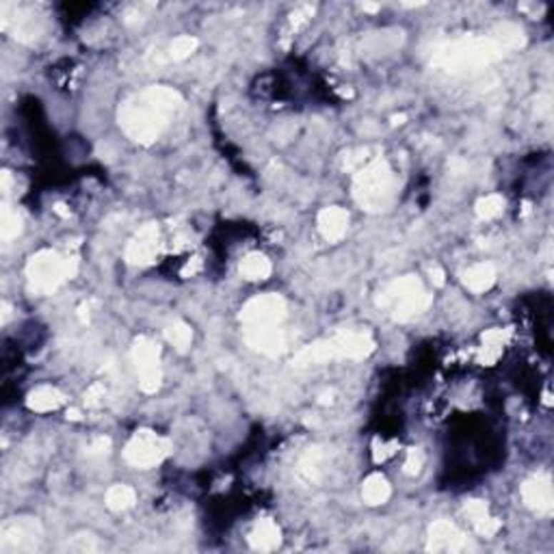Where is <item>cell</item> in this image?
<instances>
[{
  "label": "cell",
  "instance_id": "12",
  "mask_svg": "<svg viewBox=\"0 0 554 554\" xmlns=\"http://www.w3.org/2000/svg\"><path fill=\"white\" fill-rule=\"evenodd\" d=\"M251 541L260 550H273L277 543H280V530H277V526L273 522H262L256 528V533L251 535Z\"/></svg>",
  "mask_w": 554,
  "mask_h": 554
},
{
  "label": "cell",
  "instance_id": "13",
  "mask_svg": "<svg viewBox=\"0 0 554 554\" xmlns=\"http://www.w3.org/2000/svg\"><path fill=\"white\" fill-rule=\"evenodd\" d=\"M59 403H61V394L56 390H52V388H39L37 392L31 394V401H29V405L33 409H39V411L54 409Z\"/></svg>",
  "mask_w": 554,
  "mask_h": 554
},
{
  "label": "cell",
  "instance_id": "16",
  "mask_svg": "<svg viewBox=\"0 0 554 554\" xmlns=\"http://www.w3.org/2000/svg\"><path fill=\"white\" fill-rule=\"evenodd\" d=\"M500 211H503V199L496 197V195L485 197V199L478 203V213H480L483 217H496V215H500Z\"/></svg>",
  "mask_w": 554,
  "mask_h": 554
},
{
  "label": "cell",
  "instance_id": "7",
  "mask_svg": "<svg viewBox=\"0 0 554 554\" xmlns=\"http://www.w3.org/2000/svg\"><path fill=\"white\" fill-rule=\"evenodd\" d=\"M524 498L530 507L539 509V511H548L552 507V490L550 483L541 480V478H533L526 483L524 488Z\"/></svg>",
  "mask_w": 554,
  "mask_h": 554
},
{
  "label": "cell",
  "instance_id": "2",
  "mask_svg": "<svg viewBox=\"0 0 554 554\" xmlns=\"http://www.w3.org/2000/svg\"><path fill=\"white\" fill-rule=\"evenodd\" d=\"M388 182H390V176H388V169L381 161L366 167L360 176V182H358V193H360L362 203L364 201L366 203H379L383 199V195L388 193Z\"/></svg>",
  "mask_w": 554,
  "mask_h": 554
},
{
  "label": "cell",
  "instance_id": "1",
  "mask_svg": "<svg viewBox=\"0 0 554 554\" xmlns=\"http://www.w3.org/2000/svg\"><path fill=\"white\" fill-rule=\"evenodd\" d=\"M65 264L63 260H59L54 253H41L37 258H33L31 266H29V275L33 286L41 288V291H50L54 288L65 275Z\"/></svg>",
  "mask_w": 554,
  "mask_h": 554
},
{
  "label": "cell",
  "instance_id": "10",
  "mask_svg": "<svg viewBox=\"0 0 554 554\" xmlns=\"http://www.w3.org/2000/svg\"><path fill=\"white\" fill-rule=\"evenodd\" d=\"M492 282H494V271H492L490 264L472 266V268L465 273V284H468V288H472V291H476V293H478V291H485V288H490Z\"/></svg>",
  "mask_w": 554,
  "mask_h": 554
},
{
  "label": "cell",
  "instance_id": "3",
  "mask_svg": "<svg viewBox=\"0 0 554 554\" xmlns=\"http://www.w3.org/2000/svg\"><path fill=\"white\" fill-rule=\"evenodd\" d=\"M282 312H284L282 299L262 297V299H256V301L249 303V308L245 312V318L251 321L256 329H271L273 323L280 321Z\"/></svg>",
  "mask_w": 554,
  "mask_h": 554
},
{
  "label": "cell",
  "instance_id": "6",
  "mask_svg": "<svg viewBox=\"0 0 554 554\" xmlns=\"http://www.w3.org/2000/svg\"><path fill=\"white\" fill-rule=\"evenodd\" d=\"M3 543L5 545H11V548H18V550H24L29 545L35 543V535H37V526L33 522H16V524H7L5 530H3Z\"/></svg>",
  "mask_w": 554,
  "mask_h": 554
},
{
  "label": "cell",
  "instance_id": "14",
  "mask_svg": "<svg viewBox=\"0 0 554 554\" xmlns=\"http://www.w3.org/2000/svg\"><path fill=\"white\" fill-rule=\"evenodd\" d=\"M268 271H271V264L262 256H249L241 264V273L247 277V280H262L264 275H268Z\"/></svg>",
  "mask_w": 554,
  "mask_h": 554
},
{
  "label": "cell",
  "instance_id": "15",
  "mask_svg": "<svg viewBox=\"0 0 554 554\" xmlns=\"http://www.w3.org/2000/svg\"><path fill=\"white\" fill-rule=\"evenodd\" d=\"M109 507L115 509V511H121V509H128L134 505V492L130 488H126V485H117V488H113L109 492Z\"/></svg>",
  "mask_w": 554,
  "mask_h": 554
},
{
  "label": "cell",
  "instance_id": "17",
  "mask_svg": "<svg viewBox=\"0 0 554 554\" xmlns=\"http://www.w3.org/2000/svg\"><path fill=\"white\" fill-rule=\"evenodd\" d=\"M169 338H171V342H176V346L184 349V344L191 340V331H188L184 325H178V327H171V329H169Z\"/></svg>",
  "mask_w": 554,
  "mask_h": 554
},
{
  "label": "cell",
  "instance_id": "8",
  "mask_svg": "<svg viewBox=\"0 0 554 554\" xmlns=\"http://www.w3.org/2000/svg\"><path fill=\"white\" fill-rule=\"evenodd\" d=\"M346 223H349V217L340 208H329L321 215V230L327 238H340L346 232Z\"/></svg>",
  "mask_w": 554,
  "mask_h": 554
},
{
  "label": "cell",
  "instance_id": "9",
  "mask_svg": "<svg viewBox=\"0 0 554 554\" xmlns=\"http://www.w3.org/2000/svg\"><path fill=\"white\" fill-rule=\"evenodd\" d=\"M154 251H156V230L148 228V230H143L141 234H138V238L130 245L128 253L134 262H148Z\"/></svg>",
  "mask_w": 554,
  "mask_h": 554
},
{
  "label": "cell",
  "instance_id": "18",
  "mask_svg": "<svg viewBox=\"0 0 554 554\" xmlns=\"http://www.w3.org/2000/svg\"><path fill=\"white\" fill-rule=\"evenodd\" d=\"M193 48H195V41L188 39V37H182V39H178V41L171 46V54L178 56V59H182V56H186Z\"/></svg>",
  "mask_w": 554,
  "mask_h": 554
},
{
  "label": "cell",
  "instance_id": "11",
  "mask_svg": "<svg viewBox=\"0 0 554 554\" xmlns=\"http://www.w3.org/2000/svg\"><path fill=\"white\" fill-rule=\"evenodd\" d=\"M390 496V485L383 476L375 474L366 480L364 485V498L371 503V505H381L386 503V498Z\"/></svg>",
  "mask_w": 554,
  "mask_h": 554
},
{
  "label": "cell",
  "instance_id": "5",
  "mask_svg": "<svg viewBox=\"0 0 554 554\" xmlns=\"http://www.w3.org/2000/svg\"><path fill=\"white\" fill-rule=\"evenodd\" d=\"M429 541H431V548H433V550H444V552H448V550L453 552V550L463 548V535H461V533L457 530V526L450 524V522H438V524H433Z\"/></svg>",
  "mask_w": 554,
  "mask_h": 554
},
{
  "label": "cell",
  "instance_id": "4",
  "mask_svg": "<svg viewBox=\"0 0 554 554\" xmlns=\"http://www.w3.org/2000/svg\"><path fill=\"white\" fill-rule=\"evenodd\" d=\"M163 453H165L163 444L156 435L141 433L132 440L126 455H128L130 463H134V465H150V463H156Z\"/></svg>",
  "mask_w": 554,
  "mask_h": 554
}]
</instances>
